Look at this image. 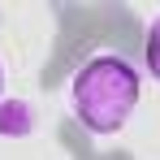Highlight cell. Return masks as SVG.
<instances>
[{"label":"cell","instance_id":"1","mask_svg":"<svg viewBox=\"0 0 160 160\" xmlns=\"http://www.w3.org/2000/svg\"><path fill=\"white\" fill-rule=\"evenodd\" d=\"M143 78L134 69V61H126L121 52H91L74 69L69 82V108L82 121V130L91 134H117L134 117Z\"/></svg>","mask_w":160,"mask_h":160},{"label":"cell","instance_id":"2","mask_svg":"<svg viewBox=\"0 0 160 160\" xmlns=\"http://www.w3.org/2000/svg\"><path fill=\"white\" fill-rule=\"evenodd\" d=\"M35 126L39 117L26 100H0V138H30Z\"/></svg>","mask_w":160,"mask_h":160},{"label":"cell","instance_id":"3","mask_svg":"<svg viewBox=\"0 0 160 160\" xmlns=\"http://www.w3.org/2000/svg\"><path fill=\"white\" fill-rule=\"evenodd\" d=\"M143 65H147V74L160 82V13L152 18V26H147V39H143Z\"/></svg>","mask_w":160,"mask_h":160},{"label":"cell","instance_id":"4","mask_svg":"<svg viewBox=\"0 0 160 160\" xmlns=\"http://www.w3.org/2000/svg\"><path fill=\"white\" fill-rule=\"evenodd\" d=\"M0 100H4V61H0Z\"/></svg>","mask_w":160,"mask_h":160}]
</instances>
